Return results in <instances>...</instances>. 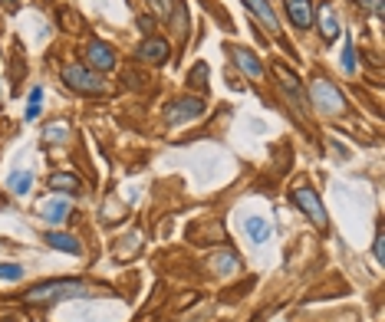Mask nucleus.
Segmentation results:
<instances>
[{
  "mask_svg": "<svg viewBox=\"0 0 385 322\" xmlns=\"http://www.w3.org/2000/svg\"><path fill=\"white\" fill-rule=\"evenodd\" d=\"M211 266H214V270H218L221 276H227V273H234V270H237V256H234V254H218V256L211 260Z\"/></svg>",
  "mask_w": 385,
  "mask_h": 322,
  "instance_id": "obj_18",
  "label": "nucleus"
},
{
  "mask_svg": "<svg viewBox=\"0 0 385 322\" xmlns=\"http://www.w3.org/2000/svg\"><path fill=\"white\" fill-rule=\"evenodd\" d=\"M287 13H290V20H293V27H300V30H309L313 27V0H287Z\"/></svg>",
  "mask_w": 385,
  "mask_h": 322,
  "instance_id": "obj_8",
  "label": "nucleus"
},
{
  "mask_svg": "<svg viewBox=\"0 0 385 322\" xmlns=\"http://www.w3.org/2000/svg\"><path fill=\"white\" fill-rule=\"evenodd\" d=\"M138 27H142L145 33H152V30H155V23H152V20H148V17H138Z\"/></svg>",
  "mask_w": 385,
  "mask_h": 322,
  "instance_id": "obj_27",
  "label": "nucleus"
},
{
  "mask_svg": "<svg viewBox=\"0 0 385 322\" xmlns=\"http://www.w3.org/2000/svg\"><path fill=\"white\" fill-rule=\"evenodd\" d=\"M356 4H359V7H366V10H372L376 17L382 13V0H356Z\"/></svg>",
  "mask_w": 385,
  "mask_h": 322,
  "instance_id": "obj_23",
  "label": "nucleus"
},
{
  "mask_svg": "<svg viewBox=\"0 0 385 322\" xmlns=\"http://www.w3.org/2000/svg\"><path fill=\"white\" fill-rule=\"evenodd\" d=\"M244 4H247V10H251L254 17L263 23V30H267L270 37H277V33H280V23H277V13L270 10L267 0H244Z\"/></svg>",
  "mask_w": 385,
  "mask_h": 322,
  "instance_id": "obj_9",
  "label": "nucleus"
},
{
  "mask_svg": "<svg viewBox=\"0 0 385 322\" xmlns=\"http://www.w3.org/2000/svg\"><path fill=\"white\" fill-rule=\"evenodd\" d=\"M152 4H155V10H158L162 17H168V13H172V0H152Z\"/></svg>",
  "mask_w": 385,
  "mask_h": 322,
  "instance_id": "obj_25",
  "label": "nucleus"
},
{
  "mask_svg": "<svg viewBox=\"0 0 385 322\" xmlns=\"http://www.w3.org/2000/svg\"><path fill=\"white\" fill-rule=\"evenodd\" d=\"M244 230H247V237H251L254 244L270 240V220H263V217H247L244 220Z\"/></svg>",
  "mask_w": 385,
  "mask_h": 322,
  "instance_id": "obj_13",
  "label": "nucleus"
},
{
  "mask_svg": "<svg viewBox=\"0 0 385 322\" xmlns=\"http://www.w3.org/2000/svg\"><path fill=\"white\" fill-rule=\"evenodd\" d=\"M47 244L53 246V250H63V254H73V256L79 254V244L69 237V234H47Z\"/></svg>",
  "mask_w": 385,
  "mask_h": 322,
  "instance_id": "obj_15",
  "label": "nucleus"
},
{
  "mask_svg": "<svg viewBox=\"0 0 385 322\" xmlns=\"http://www.w3.org/2000/svg\"><path fill=\"white\" fill-rule=\"evenodd\" d=\"M227 53H231L234 63H237V66H241L251 79H260V76H263V66H260V59L254 56L251 49H244V47H227Z\"/></svg>",
  "mask_w": 385,
  "mask_h": 322,
  "instance_id": "obj_10",
  "label": "nucleus"
},
{
  "mask_svg": "<svg viewBox=\"0 0 385 322\" xmlns=\"http://www.w3.org/2000/svg\"><path fill=\"white\" fill-rule=\"evenodd\" d=\"M204 112V102L201 99H178L168 112V122H184V119H198Z\"/></svg>",
  "mask_w": 385,
  "mask_h": 322,
  "instance_id": "obj_11",
  "label": "nucleus"
},
{
  "mask_svg": "<svg viewBox=\"0 0 385 322\" xmlns=\"http://www.w3.org/2000/svg\"><path fill=\"white\" fill-rule=\"evenodd\" d=\"M343 69H346V73H356V49H353L349 40H346V49H343Z\"/></svg>",
  "mask_w": 385,
  "mask_h": 322,
  "instance_id": "obj_21",
  "label": "nucleus"
},
{
  "mask_svg": "<svg viewBox=\"0 0 385 322\" xmlns=\"http://www.w3.org/2000/svg\"><path fill=\"white\" fill-rule=\"evenodd\" d=\"M49 188H53V191H73V194H76V191H79V178H76V174H53V178H49Z\"/></svg>",
  "mask_w": 385,
  "mask_h": 322,
  "instance_id": "obj_17",
  "label": "nucleus"
},
{
  "mask_svg": "<svg viewBox=\"0 0 385 322\" xmlns=\"http://www.w3.org/2000/svg\"><path fill=\"white\" fill-rule=\"evenodd\" d=\"M86 59H89V66L99 69V73H106V69L116 66V49L109 47V43H99V40H93L86 47Z\"/></svg>",
  "mask_w": 385,
  "mask_h": 322,
  "instance_id": "obj_5",
  "label": "nucleus"
},
{
  "mask_svg": "<svg viewBox=\"0 0 385 322\" xmlns=\"http://www.w3.org/2000/svg\"><path fill=\"white\" fill-rule=\"evenodd\" d=\"M96 286L83 283V280H53V283H37L30 286L23 303L27 306H49L59 299H79V296H96Z\"/></svg>",
  "mask_w": 385,
  "mask_h": 322,
  "instance_id": "obj_1",
  "label": "nucleus"
},
{
  "mask_svg": "<svg viewBox=\"0 0 385 322\" xmlns=\"http://www.w3.org/2000/svg\"><path fill=\"white\" fill-rule=\"evenodd\" d=\"M277 76H280V83H283V89H287V95L293 99V105H297L300 112H307V95H303V85H300V79L290 73L283 63H277Z\"/></svg>",
  "mask_w": 385,
  "mask_h": 322,
  "instance_id": "obj_6",
  "label": "nucleus"
},
{
  "mask_svg": "<svg viewBox=\"0 0 385 322\" xmlns=\"http://www.w3.org/2000/svg\"><path fill=\"white\" fill-rule=\"evenodd\" d=\"M23 276V266L17 263H0V280H20Z\"/></svg>",
  "mask_w": 385,
  "mask_h": 322,
  "instance_id": "obj_22",
  "label": "nucleus"
},
{
  "mask_svg": "<svg viewBox=\"0 0 385 322\" xmlns=\"http://www.w3.org/2000/svg\"><path fill=\"white\" fill-rule=\"evenodd\" d=\"M30 184H33V174H30V171H17V174H10V181H7V188L13 191V194H27Z\"/></svg>",
  "mask_w": 385,
  "mask_h": 322,
  "instance_id": "obj_16",
  "label": "nucleus"
},
{
  "mask_svg": "<svg viewBox=\"0 0 385 322\" xmlns=\"http://www.w3.org/2000/svg\"><path fill=\"white\" fill-rule=\"evenodd\" d=\"M63 83H66L69 89L83 93V95L106 93V83H102V76H99V73H93L89 66H79V63H73V66L63 69Z\"/></svg>",
  "mask_w": 385,
  "mask_h": 322,
  "instance_id": "obj_3",
  "label": "nucleus"
},
{
  "mask_svg": "<svg viewBox=\"0 0 385 322\" xmlns=\"http://www.w3.org/2000/svg\"><path fill=\"white\" fill-rule=\"evenodd\" d=\"M293 204H297L303 214H307L313 224H316L319 230H326V210H323V204H319V198H316V191L313 188H307V184H300V188H293Z\"/></svg>",
  "mask_w": 385,
  "mask_h": 322,
  "instance_id": "obj_4",
  "label": "nucleus"
},
{
  "mask_svg": "<svg viewBox=\"0 0 385 322\" xmlns=\"http://www.w3.org/2000/svg\"><path fill=\"white\" fill-rule=\"evenodd\" d=\"M37 115H40V102H30V105H27V122H33Z\"/></svg>",
  "mask_w": 385,
  "mask_h": 322,
  "instance_id": "obj_26",
  "label": "nucleus"
},
{
  "mask_svg": "<svg viewBox=\"0 0 385 322\" xmlns=\"http://www.w3.org/2000/svg\"><path fill=\"white\" fill-rule=\"evenodd\" d=\"M0 4H4V7H17V0H0Z\"/></svg>",
  "mask_w": 385,
  "mask_h": 322,
  "instance_id": "obj_28",
  "label": "nucleus"
},
{
  "mask_svg": "<svg viewBox=\"0 0 385 322\" xmlns=\"http://www.w3.org/2000/svg\"><path fill=\"white\" fill-rule=\"evenodd\" d=\"M168 53H172V47H168L165 40H158V37L145 40L142 47H138V56H142V63H152V66H162L165 59H168Z\"/></svg>",
  "mask_w": 385,
  "mask_h": 322,
  "instance_id": "obj_7",
  "label": "nucleus"
},
{
  "mask_svg": "<svg viewBox=\"0 0 385 322\" xmlns=\"http://www.w3.org/2000/svg\"><path fill=\"white\" fill-rule=\"evenodd\" d=\"M43 217L49 224H63L69 217V204L66 201H43Z\"/></svg>",
  "mask_w": 385,
  "mask_h": 322,
  "instance_id": "obj_14",
  "label": "nucleus"
},
{
  "mask_svg": "<svg viewBox=\"0 0 385 322\" xmlns=\"http://www.w3.org/2000/svg\"><path fill=\"white\" fill-rule=\"evenodd\" d=\"M319 30H323V40H326V43H333V40L339 37V17L329 4L319 7Z\"/></svg>",
  "mask_w": 385,
  "mask_h": 322,
  "instance_id": "obj_12",
  "label": "nucleus"
},
{
  "mask_svg": "<svg viewBox=\"0 0 385 322\" xmlns=\"http://www.w3.org/2000/svg\"><path fill=\"white\" fill-rule=\"evenodd\" d=\"M382 230H379V234H376V246H372V250H376V260H379V263H382V260H385V244H382Z\"/></svg>",
  "mask_w": 385,
  "mask_h": 322,
  "instance_id": "obj_24",
  "label": "nucleus"
},
{
  "mask_svg": "<svg viewBox=\"0 0 385 322\" xmlns=\"http://www.w3.org/2000/svg\"><path fill=\"white\" fill-rule=\"evenodd\" d=\"M204 83H208V66H204V63H198V66L191 69V76H188V85H194V89H204Z\"/></svg>",
  "mask_w": 385,
  "mask_h": 322,
  "instance_id": "obj_20",
  "label": "nucleus"
},
{
  "mask_svg": "<svg viewBox=\"0 0 385 322\" xmlns=\"http://www.w3.org/2000/svg\"><path fill=\"white\" fill-rule=\"evenodd\" d=\"M66 135H69V125L66 122H53V125H47L43 138H47V142H63Z\"/></svg>",
  "mask_w": 385,
  "mask_h": 322,
  "instance_id": "obj_19",
  "label": "nucleus"
},
{
  "mask_svg": "<svg viewBox=\"0 0 385 322\" xmlns=\"http://www.w3.org/2000/svg\"><path fill=\"white\" fill-rule=\"evenodd\" d=\"M309 102H313V109L323 112V115H343L346 112V95L339 93L329 79H316V83L309 85Z\"/></svg>",
  "mask_w": 385,
  "mask_h": 322,
  "instance_id": "obj_2",
  "label": "nucleus"
}]
</instances>
